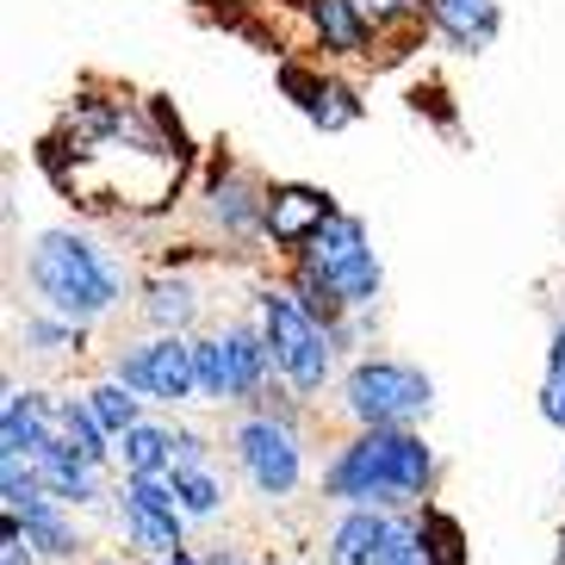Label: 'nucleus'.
I'll list each match as a JSON object with an SVG mask.
<instances>
[{
	"mask_svg": "<svg viewBox=\"0 0 565 565\" xmlns=\"http://www.w3.org/2000/svg\"><path fill=\"white\" fill-rule=\"evenodd\" d=\"M224 448H231L236 479L249 484L267 510L292 503L305 491V479H311V441H305L292 404H249V411H236Z\"/></svg>",
	"mask_w": 565,
	"mask_h": 565,
	"instance_id": "nucleus-5",
	"label": "nucleus"
},
{
	"mask_svg": "<svg viewBox=\"0 0 565 565\" xmlns=\"http://www.w3.org/2000/svg\"><path fill=\"white\" fill-rule=\"evenodd\" d=\"M193 460H212V435L174 423V466H193Z\"/></svg>",
	"mask_w": 565,
	"mask_h": 565,
	"instance_id": "nucleus-28",
	"label": "nucleus"
},
{
	"mask_svg": "<svg viewBox=\"0 0 565 565\" xmlns=\"http://www.w3.org/2000/svg\"><path fill=\"white\" fill-rule=\"evenodd\" d=\"M385 565H429V553H423V534H416V510H411V522H404L398 547H392V559H385Z\"/></svg>",
	"mask_w": 565,
	"mask_h": 565,
	"instance_id": "nucleus-29",
	"label": "nucleus"
},
{
	"mask_svg": "<svg viewBox=\"0 0 565 565\" xmlns=\"http://www.w3.org/2000/svg\"><path fill=\"white\" fill-rule=\"evenodd\" d=\"M411 510H342L323 534V565H385Z\"/></svg>",
	"mask_w": 565,
	"mask_h": 565,
	"instance_id": "nucleus-13",
	"label": "nucleus"
},
{
	"mask_svg": "<svg viewBox=\"0 0 565 565\" xmlns=\"http://www.w3.org/2000/svg\"><path fill=\"white\" fill-rule=\"evenodd\" d=\"M441 479L423 429H354L317 472V491L335 510H423Z\"/></svg>",
	"mask_w": 565,
	"mask_h": 565,
	"instance_id": "nucleus-1",
	"label": "nucleus"
},
{
	"mask_svg": "<svg viewBox=\"0 0 565 565\" xmlns=\"http://www.w3.org/2000/svg\"><path fill=\"white\" fill-rule=\"evenodd\" d=\"M200 212H205V224H212L224 243H262V224H267V186L255 181L249 168H236V162H224L205 181V193H200Z\"/></svg>",
	"mask_w": 565,
	"mask_h": 565,
	"instance_id": "nucleus-10",
	"label": "nucleus"
},
{
	"mask_svg": "<svg viewBox=\"0 0 565 565\" xmlns=\"http://www.w3.org/2000/svg\"><path fill=\"white\" fill-rule=\"evenodd\" d=\"M255 317H262V335L274 349V373H280L286 392L317 404L342 380V335H335V323H323L286 280L255 286Z\"/></svg>",
	"mask_w": 565,
	"mask_h": 565,
	"instance_id": "nucleus-4",
	"label": "nucleus"
},
{
	"mask_svg": "<svg viewBox=\"0 0 565 565\" xmlns=\"http://www.w3.org/2000/svg\"><path fill=\"white\" fill-rule=\"evenodd\" d=\"M113 380H125L143 404H162V411H181V404H200V354H193V335H137L125 349H113L106 361Z\"/></svg>",
	"mask_w": 565,
	"mask_h": 565,
	"instance_id": "nucleus-8",
	"label": "nucleus"
},
{
	"mask_svg": "<svg viewBox=\"0 0 565 565\" xmlns=\"http://www.w3.org/2000/svg\"><path fill=\"white\" fill-rule=\"evenodd\" d=\"M366 13V25L380 32V44L392 38H423L429 32V0H354Z\"/></svg>",
	"mask_w": 565,
	"mask_h": 565,
	"instance_id": "nucleus-25",
	"label": "nucleus"
},
{
	"mask_svg": "<svg viewBox=\"0 0 565 565\" xmlns=\"http://www.w3.org/2000/svg\"><path fill=\"white\" fill-rule=\"evenodd\" d=\"M286 286L311 305L323 323H349L354 311H380L385 299V267L354 212H335L299 255H286Z\"/></svg>",
	"mask_w": 565,
	"mask_h": 565,
	"instance_id": "nucleus-3",
	"label": "nucleus"
},
{
	"mask_svg": "<svg viewBox=\"0 0 565 565\" xmlns=\"http://www.w3.org/2000/svg\"><path fill=\"white\" fill-rule=\"evenodd\" d=\"M411 106H416V113H435V118H441V125L454 131V106H448V94H441V87H416Z\"/></svg>",
	"mask_w": 565,
	"mask_h": 565,
	"instance_id": "nucleus-30",
	"label": "nucleus"
},
{
	"mask_svg": "<svg viewBox=\"0 0 565 565\" xmlns=\"http://www.w3.org/2000/svg\"><path fill=\"white\" fill-rule=\"evenodd\" d=\"M137 317H143V330L193 335L200 317H205V299H200V286L186 280V274H150V280L137 286Z\"/></svg>",
	"mask_w": 565,
	"mask_h": 565,
	"instance_id": "nucleus-18",
	"label": "nucleus"
},
{
	"mask_svg": "<svg viewBox=\"0 0 565 565\" xmlns=\"http://www.w3.org/2000/svg\"><path fill=\"white\" fill-rule=\"evenodd\" d=\"M429 32L448 44L454 56H479L498 44L503 7L498 0H429Z\"/></svg>",
	"mask_w": 565,
	"mask_h": 565,
	"instance_id": "nucleus-17",
	"label": "nucleus"
},
{
	"mask_svg": "<svg viewBox=\"0 0 565 565\" xmlns=\"http://www.w3.org/2000/svg\"><path fill=\"white\" fill-rule=\"evenodd\" d=\"M82 323H68V317L44 311V305H32V311L13 323V342L25 354H38V361H56V354H82Z\"/></svg>",
	"mask_w": 565,
	"mask_h": 565,
	"instance_id": "nucleus-22",
	"label": "nucleus"
},
{
	"mask_svg": "<svg viewBox=\"0 0 565 565\" xmlns=\"http://www.w3.org/2000/svg\"><path fill=\"white\" fill-rule=\"evenodd\" d=\"M541 423L565 435V317L553 323V342H547V373H541Z\"/></svg>",
	"mask_w": 565,
	"mask_h": 565,
	"instance_id": "nucleus-27",
	"label": "nucleus"
},
{
	"mask_svg": "<svg viewBox=\"0 0 565 565\" xmlns=\"http://www.w3.org/2000/svg\"><path fill=\"white\" fill-rule=\"evenodd\" d=\"M416 534H423V553H429V565H466V529H460V515L448 510H435V503H423L416 510Z\"/></svg>",
	"mask_w": 565,
	"mask_h": 565,
	"instance_id": "nucleus-26",
	"label": "nucleus"
},
{
	"mask_svg": "<svg viewBox=\"0 0 565 565\" xmlns=\"http://www.w3.org/2000/svg\"><path fill=\"white\" fill-rule=\"evenodd\" d=\"M38 479H44V491H51L56 503H68V510H106V503H113V491H106V472L68 448L63 429H56L51 448L38 454Z\"/></svg>",
	"mask_w": 565,
	"mask_h": 565,
	"instance_id": "nucleus-15",
	"label": "nucleus"
},
{
	"mask_svg": "<svg viewBox=\"0 0 565 565\" xmlns=\"http://www.w3.org/2000/svg\"><path fill=\"white\" fill-rule=\"evenodd\" d=\"M113 522L125 534V547H137L143 559H162V553H181L186 547V510L174 498V484L168 479H131V472H118L113 484Z\"/></svg>",
	"mask_w": 565,
	"mask_h": 565,
	"instance_id": "nucleus-9",
	"label": "nucleus"
},
{
	"mask_svg": "<svg viewBox=\"0 0 565 565\" xmlns=\"http://www.w3.org/2000/svg\"><path fill=\"white\" fill-rule=\"evenodd\" d=\"M168 484H174V498H181L186 522H217L224 515V503H231V491H224V479H217V466L212 460H193V466H174L168 472Z\"/></svg>",
	"mask_w": 565,
	"mask_h": 565,
	"instance_id": "nucleus-23",
	"label": "nucleus"
},
{
	"mask_svg": "<svg viewBox=\"0 0 565 565\" xmlns=\"http://www.w3.org/2000/svg\"><path fill=\"white\" fill-rule=\"evenodd\" d=\"M25 286L38 292V305L82 330H100L113 311H125L131 299V267L106 249L100 236L87 231H38L32 249H25Z\"/></svg>",
	"mask_w": 565,
	"mask_h": 565,
	"instance_id": "nucleus-2",
	"label": "nucleus"
},
{
	"mask_svg": "<svg viewBox=\"0 0 565 565\" xmlns=\"http://www.w3.org/2000/svg\"><path fill=\"white\" fill-rule=\"evenodd\" d=\"M56 398L38 385H7L0 398V460H38L56 441Z\"/></svg>",
	"mask_w": 565,
	"mask_h": 565,
	"instance_id": "nucleus-14",
	"label": "nucleus"
},
{
	"mask_svg": "<svg viewBox=\"0 0 565 565\" xmlns=\"http://www.w3.org/2000/svg\"><path fill=\"white\" fill-rule=\"evenodd\" d=\"M193 354H200V404H217V411H249L274 392V349L262 335V317H231L217 330L193 335Z\"/></svg>",
	"mask_w": 565,
	"mask_h": 565,
	"instance_id": "nucleus-7",
	"label": "nucleus"
},
{
	"mask_svg": "<svg viewBox=\"0 0 565 565\" xmlns=\"http://www.w3.org/2000/svg\"><path fill=\"white\" fill-rule=\"evenodd\" d=\"M335 404L354 429H423L435 411V380L398 354H361L342 366Z\"/></svg>",
	"mask_w": 565,
	"mask_h": 565,
	"instance_id": "nucleus-6",
	"label": "nucleus"
},
{
	"mask_svg": "<svg viewBox=\"0 0 565 565\" xmlns=\"http://www.w3.org/2000/svg\"><path fill=\"white\" fill-rule=\"evenodd\" d=\"M205 565H274V559H243V553H231V547H212Z\"/></svg>",
	"mask_w": 565,
	"mask_h": 565,
	"instance_id": "nucleus-31",
	"label": "nucleus"
},
{
	"mask_svg": "<svg viewBox=\"0 0 565 565\" xmlns=\"http://www.w3.org/2000/svg\"><path fill=\"white\" fill-rule=\"evenodd\" d=\"M156 565H205V553H193V547H181V553H162Z\"/></svg>",
	"mask_w": 565,
	"mask_h": 565,
	"instance_id": "nucleus-32",
	"label": "nucleus"
},
{
	"mask_svg": "<svg viewBox=\"0 0 565 565\" xmlns=\"http://www.w3.org/2000/svg\"><path fill=\"white\" fill-rule=\"evenodd\" d=\"M82 398L94 404V416H100V429L113 435V441H118L125 429H131V423H143V398H137V392H131L125 380H113V373H106V380H94V385L82 392Z\"/></svg>",
	"mask_w": 565,
	"mask_h": 565,
	"instance_id": "nucleus-24",
	"label": "nucleus"
},
{
	"mask_svg": "<svg viewBox=\"0 0 565 565\" xmlns=\"http://www.w3.org/2000/svg\"><path fill=\"white\" fill-rule=\"evenodd\" d=\"M143 565H156V559H143Z\"/></svg>",
	"mask_w": 565,
	"mask_h": 565,
	"instance_id": "nucleus-33",
	"label": "nucleus"
},
{
	"mask_svg": "<svg viewBox=\"0 0 565 565\" xmlns=\"http://www.w3.org/2000/svg\"><path fill=\"white\" fill-rule=\"evenodd\" d=\"M274 565H280V559H274Z\"/></svg>",
	"mask_w": 565,
	"mask_h": 565,
	"instance_id": "nucleus-34",
	"label": "nucleus"
},
{
	"mask_svg": "<svg viewBox=\"0 0 565 565\" xmlns=\"http://www.w3.org/2000/svg\"><path fill=\"white\" fill-rule=\"evenodd\" d=\"M299 13H305V32L317 38V51L323 56L354 63V56L380 51V32L366 25V13L354 7V0H299Z\"/></svg>",
	"mask_w": 565,
	"mask_h": 565,
	"instance_id": "nucleus-16",
	"label": "nucleus"
},
{
	"mask_svg": "<svg viewBox=\"0 0 565 565\" xmlns=\"http://www.w3.org/2000/svg\"><path fill=\"white\" fill-rule=\"evenodd\" d=\"M274 82L286 87V100L299 106L305 118H311L323 137H335V131H349V125H361V94H354L342 75H330V68H305V63H292V56H280V68H274Z\"/></svg>",
	"mask_w": 565,
	"mask_h": 565,
	"instance_id": "nucleus-11",
	"label": "nucleus"
},
{
	"mask_svg": "<svg viewBox=\"0 0 565 565\" xmlns=\"http://www.w3.org/2000/svg\"><path fill=\"white\" fill-rule=\"evenodd\" d=\"M19 522H25V541L38 547V559L44 565H75L87 553V534L75 529V510L68 503H56L51 491H38L25 510H13Z\"/></svg>",
	"mask_w": 565,
	"mask_h": 565,
	"instance_id": "nucleus-19",
	"label": "nucleus"
},
{
	"mask_svg": "<svg viewBox=\"0 0 565 565\" xmlns=\"http://www.w3.org/2000/svg\"><path fill=\"white\" fill-rule=\"evenodd\" d=\"M56 423H63V441L82 454V460H94L100 472H106V466H118V441L100 429V416H94V404H87V398H75V392L56 398Z\"/></svg>",
	"mask_w": 565,
	"mask_h": 565,
	"instance_id": "nucleus-21",
	"label": "nucleus"
},
{
	"mask_svg": "<svg viewBox=\"0 0 565 565\" xmlns=\"http://www.w3.org/2000/svg\"><path fill=\"white\" fill-rule=\"evenodd\" d=\"M118 472H131V479H168L174 472V423H162V416L131 423V429L118 435Z\"/></svg>",
	"mask_w": 565,
	"mask_h": 565,
	"instance_id": "nucleus-20",
	"label": "nucleus"
},
{
	"mask_svg": "<svg viewBox=\"0 0 565 565\" xmlns=\"http://www.w3.org/2000/svg\"><path fill=\"white\" fill-rule=\"evenodd\" d=\"M342 205L323 193V186H305V181H274L267 186V224H262V243L280 255H299Z\"/></svg>",
	"mask_w": 565,
	"mask_h": 565,
	"instance_id": "nucleus-12",
	"label": "nucleus"
}]
</instances>
